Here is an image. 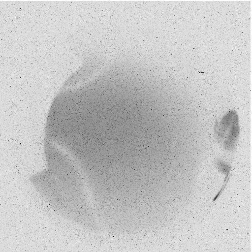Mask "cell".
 <instances>
[{
	"instance_id": "1",
	"label": "cell",
	"mask_w": 252,
	"mask_h": 252,
	"mask_svg": "<svg viewBox=\"0 0 252 252\" xmlns=\"http://www.w3.org/2000/svg\"><path fill=\"white\" fill-rule=\"evenodd\" d=\"M214 133L217 141L224 149L231 152L234 150L240 134L237 113L234 111H229L219 121H217Z\"/></svg>"
},
{
	"instance_id": "2",
	"label": "cell",
	"mask_w": 252,
	"mask_h": 252,
	"mask_svg": "<svg viewBox=\"0 0 252 252\" xmlns=\"http://www.w3.org/2000/svg\"><path fill=\"white\" fill-rule=\"evenodd\" d=\"M215 164L218 169L222 173L225 175L224 182H227V178L229 174L230 166L227 163L221 159H217L215 161Z\"/></svg>"
}]
</instances>
